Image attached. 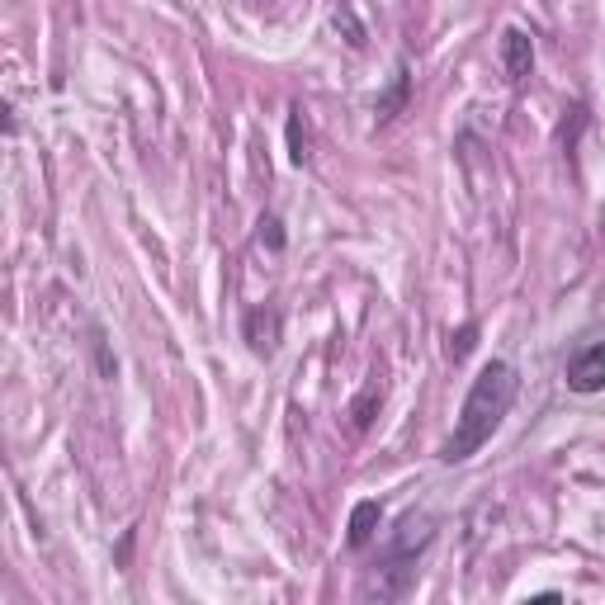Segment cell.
<instances>
[{
    "label": "cell",
    "mask_w": 605,
    "mask_h": 605,
    "mask_svg": "<svg viewBox=\"0 0 605 605\" xmlns=\"http://www.w3.org/2000/svg\"><path fill=\"white\" fill-rule=\"evenodd\" d=\"M261 241H270V247H284V222L275 218V214H270V218H261Z\"/></svg>",
    "instance_id": "8fae6325"
},
{
    "label": "cell",
    "mask_w": 605,
    "mask_h": 605,
    "mask_svg": "<svg viewBox=\"0 0 605 605\" xmlns=\"http://www.w3.org/2000/svg\"><path fill=\"white\" fill-rule=\"evenodd\" d=\"M289 157H294V165L312 161V151H308V133H302V110L289 114Z\"/></svg>",
    "instance_id": "9c48e42d"
},
{
    "label": "cell",
    "mask_w": 605,
    "mask_h": 605,
    "mask_svg": "<svg viewBox=\"0 0 605 605\" xmlns=\"http://www.w3.org/2000/svg\"><path fill=\"white\" fill-rule=\"evenodd\" d=\"M384 402V388L378 384H369L365 392L355 398V407H351V416H355V431H369V421H374V407Z\"/></svg>",
    "instance_id": "ba28073f"
},
{
    "label": "cell",
    "mask_w": 605,
    "mask_h": 605,
    "mask_svg": "<svg viewBox=\"0 0 605 605\" xmlns=\"http://www.w3.org/2000/svg\"><path fill=\"white\" fill-rule=\"evenodd\" d=\"M473 345H478V327L468 322V327H459V331H454V336H449V359H454V365H459V359H464L468 351H473Z\"/></svg>",
    "instance_id": "30bf717a"
},
{
    "label": "cell",
    "mask_w": 605,
    "mask_h": 605,
    "mask_svg": "<svg viewBox=\"0 0 605 605\" xmlns=\"http://www.w3.org/2000/svg\"><path fill=\"white\" fill-rule=\"evenodd\" d=\"M407 85H412V76H407V62H398V71H392V90H388L384 100H378V110H374V114H378V124H388V118L407 104Z\"/></svg>",
    "instance_id": "52a82bcc"
},
{
    "label": "cell",
    "mask_w": 605,
    "mask_h": 605,
    "mask_svg": "<svg viewBox=\"0 0 605 605\" xmlns=\"http://www.w3.org/2000/svg\"><path fill=\"white\" fill-rule=\"evenodd\" d=\"M241 336H247V345H251V355H261V359H270L279 351V336H284V312L279 308H251L247 317H241Z\"/></svg>",
    "instance_id": "277c9868"
},
{
    "label": "cell",
    "mask_w": 605,
    "mask_h": 605,
    "mask_svg": "<svg viewBox=\"0 0 605 605\" xmlns=\"http://www.w3.org/2000/svg\"><path fill=\"white\" fill-rule=\"evenodd\" d=\"M378 521H384V506L378 502H359L355 511H351V549H369L374 544V535H378Z\"/></svg>",
    "instance_id": "8992f818"
},
{
    "label": "cell",
    "mask_w": 605,
    "mask_h": 605,
    "mask_svg": "<svg viewBox=\"0 0 605 605\" xmlns=\"http://www.w3.org/2000/svg\"><path fill=\"white\" fill-rule=\"evenodd\" d=\"M431 539H435V529H431V516H402V525L392 529V539H388V549L378 553V563L369 572V582L359 586V596H378V601H402L407 592H412V582H416V563H421V553L431 549Z\"/></svg>",
    "instance_id": "7a4b0ae2"
},
{
    "label": "cell",
    "mask_w": 605,
    "mask_h": 605,
    "mask_svg": "<svg viewBox=\"0 0 605 605\" xmlns=\"http://www.w3.org/2000/svg\"><path fill=\"white\" fill-rule=\"evenodd\" d=\"M563 378H568L572 392H582V398L601 392L605 388V341H592V345H582V351H572Z\"/></svg>",
    "instance_id": "3957f363"
},
{
    "label": "cell",
    "mask_w": 605,
    "mask_h": 605,
    "mask_svg": "<svg viewBox=\"0 0 605 605\" xmlns=\"http://www.w3.org/2000/svg\"><path fill=\"white\" fill-rule=\"evenodd\" d=\"M502 67H506V81L511 85H525L529 67H535V43L521 28H506L502 34Z\"/></svg>",
    "instance_id": "5b68a950"
},
{
    "label": "cell",
    "mask_w": 605,
    "mask_h": 605,
    "mask_svg": "<svg viewBox=\"0 0 605 605\" xmlns=\"http://www.w3.org/2000/svg\"><path fill=\"white\" fill-rule=\"evenodd\" d=\"M521 392V374L516 365H506V359H492V365H482L473 388H468L464 398V412L454 421L449 441L441 445V464H464L473 459V454L492 441L496 431H502V421L511 416V402H516Z\"/></svg>",
    "instance_id": "6da1fadb"
}]
</instances>
